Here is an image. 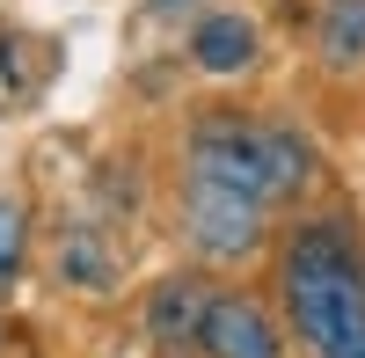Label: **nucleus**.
<instances>
[{
    "mask_svg": "<svg viewBox=\"0 0 365 358\" xmlns=\"http://www.w3.org/2000/svg\"><path fill=\"white\" fill-rule=\"evenodd\" d=\"M278 300L314 358H365V271H358V249L336 220L285 234Z\"/></svg>",
    "mask_w": 365,
    "mask_h": 358,
    "instance_id": "nucleus-1",
    "label": "nucleus"
},
{
    "mask_svg": "<svg viewBox=\"0 0 365 358\" xmlns=\"http://www.w3.org/2000/svg\"><path fill=\"white\" fill-rule=\"evenodd\" d=\"M263 213L270 205L234 190V183H212V175H190L182 183V242H190L205 263H241L263 249Z\"/></svg>",
    "mask_w": 365,
    "mask_h": 358,
    "instance_id": "nucleus-3",
    "label": "nucleus"
},
{
    "mask_svg": "<svg viewBox=\"0 0 365 358\" xmlns=\"http://www.w3.org/2000/svg\"><path fill=\"white\" fill-rule=\"evenodd\" d=\"M146 8H161V15H182V8H197V0H146Z\"/></svg>",
    "mask_w": 365,
    "mask_h": 358,
    "instance_id": "nucleus-10",
    "label": "nucleus"
},
{
    "mask_svg": "<svg viewBox=\"0 0 365 358\" xmlns=\"http://www.w3.org/2000/svg\"><path fill=\"white\" fill-rule=\"evenodd\" d=\"M190 175H212V183H234L263 205H278L314 175V154L285 125H256L241 110H205L190 117Z\"/></svg>",
    "mask_w": 365,
    "mask_h": 358,
    "instance_id": "nucleus-2",
    "label": "nucleus"
},
{
    "mask_svg": "<svg viewBox=\"0 0 365 358\" xmlns=\"http://www.w3.org/2000/svg\"><path fill=\"white\" fill-rule=\"evenodd\" d=\"M190 58L205 73H241V66H256V22L249 15H234V8H212L190 22Z\"/></svg>",
    "mask_w": 365,
    "mask_h": 358,
    "instance_id": "nucleus-6",
    "label": "nucleus"
},
{
    "mask_svg": "<svg viewBox=\"0 0 365 358\" xmlns=\"http://www.w3.org/2000/svg\"><path fill=\"white\" fill-rule=\"evenodd\" d=\"M205 358H285V344H278V329H270V314L256 300L212 292V307H205Z\"/></svg>",
    "mask_w": 365,
    "mask_h": 358,
    "instance_id": "nucleus-4",
    "label": "nucleus"
},
{
    "mask_svg": "<svg viewBox=\"0 0 365 358\" xmlns=\"http://www.w3.org/2000/svg\"><path fill=\"white\" fill-rule=\"evenodd\" d=\"M22 249H29V213H22V198L0 190V285H15Z\"/></svg>",
    "mask_w": 365,
    "mask_h": 358,
    "instance_id": "nucleus-9",
    "label": "nucleus"
},
{
    "mask_svg": "<svg viewBox=\"0 0 365 358\" xmlns=\"http://www.w3.org/2000/svg\"><path fill=\"white\" fill-rule=\"evenodd\" d=\"M314 51H322V66L344 73V81L365 66V0H322V15H314Z\"/></svg>",
    "mask_w": 365,
    "mask_h": 358,
    "instance_id": "nucleus-7",
    "label": "nucleus"
},
{
    "mask_svg": "<svg viewBox=\"0 0 365 358\" xmlns=\"http://www.w3.org/2000/svg\"><path fill=\"white\" fill-rule=\"evenodd\" d=\"M205 307H212V292L197 278H161L146 292V337H154L168 358H182L190 344H205Z\"/></svg>",
    "mask_w": 365,
    "mask_h": 358,
    "instance_id": "nucleus-5",
    "label": "nucleus"
},
{
    "mask_svg": "<svg viewBox=\"0 0 365 358\" xmlns=\"http://www.w3.org/2000/svg\"><path fill=\"white\" fill-rule=\"evenodd\" d=\"M58 278H66V285H88V292H110V285H117L110 242H103V234H88V227L58 234Z\"/></svg>",
    "mask_w": 365,
    "mask_h": 358,
    "instance_id": "nucleus-8",
    "label": "nucleus"
}]
</instances>
